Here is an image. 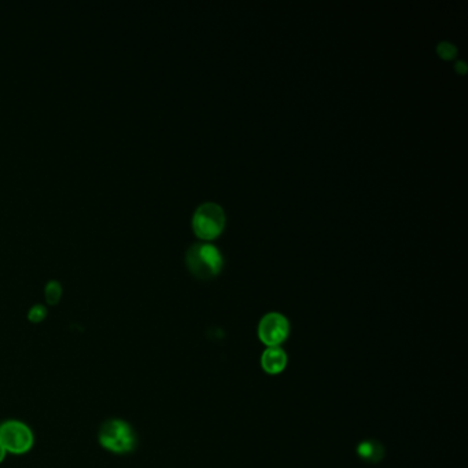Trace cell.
<instances>
[{"label":"cell","mask_w":468,"mask_h":468,"mask_svg":"<svg viewBox=\"0 0 468 468\" xmlns=\"http://www.w3.org/2000/svg\"><path fill=\"white\" fill-rule=\"evenodd\" d=\"M220 250L210 243L192 245L187 252V267L190 272L202 280L217 276L223 268Z\"/></svg>","instance_id":"cell-1"},{"label":"cell","mask_w":468,"mask_h":468,"mask_svg":"<svg viewBox=\"0 0 468 468\" xmlns=\"http://www.w3.org/2000/svg\"><path fill=\"white\" fill-rule=\"evenodd\" d=\"M99 444L113 454L125 455L133 451L136 445V438L126 422L111 419L100 427Z\"/></svg>","instance_id":"cell-2"},{"label":"cell","mask_w":468,"mask_h":468,"mask_svg":"<svg viewBox=\"0 0 468 468\" xmlns=\"http://www.w3.org/2000/svg\"><path fill=\"white\" fill-rule=\"evenodd\" d=\"M225 227V214L217 203L201 205L192 217V230L195 235L203 241L217 238Z\"/></svg>","instance_id":"cell-3"},{"label":"cell","mask_w":468,"mask_h":468,"mask_svg":"<svg viewBox=\"0 0 468 468\" xmlns=\"http://www.w3.org/2000/svg\"><path fill=\"white\" fill-rule=\"evenodd\" d=\"M0 444L5 452L22 455L33 447V433L18 421H8L0 426Z\"/></svg>","instance_id":"cell-4"},{"label":"cell","mask_w":468,"mask_h":468,"mask_svg":"<svg viewBox=\"0 0 468 468\" xmlns=\"http://www.w3.org/2000/svg\"><path fill=\"white\" fill-rule=\"evenodd\" d=\"M289 333V322L280 313L265 315L258 326V337L269 348H278L280 344H283L287 339Z\"/></svg>","instance_id":"cell-5"},{"label":"cell","mask_w":468,"mask_h":468,"mask_svg":"<svg viewBox=\"0 0 468 468\" xmlns=\"http://www.w3.org/2000/svg\"><path fill=\"white\" fill-rule=\"evenodd\" d=\"M261 364L268 374H279L286 368L287 356L280 348H269L264 352Z\"/></svg>","instance_id":"cell-6"},{"label":"cell","mask_w":468,"mask_h":468,"mask_svg":"<svg viewBox=\"0 0 468 468\" xmlns=\"http://www.w3.org/2000/svg\"><path fill=\"white\" fill-rule=\"evenodd\" d=\"M357 454L363 460H366L368 463H378L379 460L383 459L385 449H383L382 444H379L377 441H366V443H361L359 445Z\"/></svg>","instance_id":"cell-7"},{"label":"cell","mask_w":468,"mask_h":468,"mask_svg":"<svg viewBox=\"0 0 468 468\" xmlns=\"http://www.w3.org/2000/svg\"><path fill=\"white\" fill-rule=\"evenodd\" d=\"M60 286L58 282H49L45 287V298L49 304H56L60 297Z\"/></svg>","instance_id":"cell-8"},{"label":"cell","mask_w":468,"mask_h":468,"mask_svg":"<svg viewBox=\"0 0 468 468\" xmlns=\"http://www.w3.org/2000/svg\"><path fill=\"white\" fill-rule=\"evenodd\" d=\"M438 54L444 58V59H451V58H454L455 56V54H456V47L454 45V44H451V43H441L440 45H438Z\"/></svg>","instance_id":"cell-9"},{"label":"cell","mask_w":468,"mask_h":468,"mask_svg":"<svg viewBox=\"0 0 468 468\" xmlns=\"http://www.w3.org/2000/svg\"><path fill=\"white\" fill-rule=\"evenodd\" d=\"M45 309L41 305H36L29 312V320L33 323H40L45 317Z\"/></svg>","instance_id":"cell-10"},{"label":"cell","mask_w":468,"mask_h":468,"mask_svg":"<svg viewBox=\"0 0 468 468\" xmlns=\"http://www.w3.org/2000/svg\"><path fill=\"white\" fill-rule=\"evenodd\" d=\"M4 458H5V449H4L3 445L0 444V463L4 460Z\"/></svg>","instance_id":"cell-11"}]
</instances>
